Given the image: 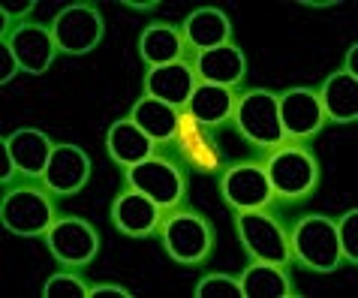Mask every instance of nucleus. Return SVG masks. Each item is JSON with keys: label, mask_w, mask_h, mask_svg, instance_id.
I'll return each instance as SVG.
<instances>
[{"label": "nucleus", "mask_w": 358, "mask_h": 298, "mask_svg": "<svg viewBox=\"0 0 358 298\" xmlns=\"http://www.w3.org/2000/svg\"><path fill=\"white\" fill-rule=\"evenodd\" d=\"M259 160L265 166L274 199L283 205L307 202L320 187V160L307 142H283L271 151H262Z\"/></svg>", "instance_id": "obj_1"}, {"label": "nucleus", "mask_w": 358, "mask_h": 298, "mask_svg": "<svg viewBox=\"0 0 358 298\" xmlns=\"http://www.w3.org/2000/svg\"><path fill=\"white\" fill-rule=\"evenodd\" d=\"M57 220L55 193L43 181L13 184L0 199V223L18 238H43Z\"/></svg>", "instance_id": "obj_2"}, {"label": "nucleus", "mask_w": 358, "mask_h": 298, "mask_svg": "<svg viewBox=\"0 0 358 298\" xmlns=\"http://www.w3.org/2000/svg\"><path fill=\"white\" fill-rule=\"evenodd\" d=\"M157 235H160L163 250L181 265H202L214 253V241H217L214 223L205 214H199L196 208L187 205L166 211Z\"/></svg>", "instance_id": "obj_3"}, {"label": "nucleus", "mask_w": 358, "mask_h": 298, "mask_svg": "<svg viewBox=\"0 0 358 298\" xmlns=\"http://www.w3.org/2000/svg\"><path fill=\"white\" fill-rule=\"evenodd\" d=\"M292 262L313 274H334L343 265L337 226L325 214H304L289 226Z\"/></svg>", "instance_id": "obj_4"}, {"label": "nucleus", "mask_w": 358, "mask_h": 298, "mask_svg": "<svg viewBox=\"0 0 358 298\" xmlns=\"http://www.w3.org/2000/svg\"><path fill=\"white\" fill-rule=\"evenodd\" d=\"M124 184L154 199L163 211H172V208L187 202V166L160 151L142 163L124 169Z\"/></svg>", "instance_id": "obj_5"}, {"label": "nucleus", "mask_w": 358, "mask_h": 298, "mask_svg": "<svg viewBox=\"0 0 358 298\" xmlns=\"http://www.w3.org/2000/svg\"><path fill=\"white\" fill-rule=\"evenodd\" d=\"M232 124L256 151H271V148L286 142L277 94L265 91V87H247V91L238 94Z\"/></svg>", "instance_id": "obj_6"}, {"label": "nucleus", "mask_w": 358, "mask_h": 298, "mask_svg": "<svg viewBox=\"0 0 358 298\" xmlns=\"http://www.w3.org/2000/svg\"><path fill=\"white\" fill-rule=\"evenodd\" d=\"M235 235L250 260L289 265V229L274 211H235Z\"/></svg>", "instance_id": "obj_7"}, {"label": "nucleus", "mask_w": 358, "mask_h": 298, "mask_svg": "<svg viewBox=\"0 0 358 298\" xmlns=\"http://www.w3.org/2000/svg\"><path fill=\"white\" fill-rule=\"evenodd\" d=\"M52 36L57 45V55L66 57H85L103 43L106 22L103 13L94 3H66L61 13L52 18Z\"/></svg>", "instance_id": "obj_8"}, {"label": "nucleus", "mask_w": 358, "mask_h": 298, "mask_svg": "<svg viewBox=\"0 0 358 298\" xmlns=\"http://www.w3.org/2000/svg\"><path fill=\"white\" fill-rule=\"evenodd\" d=\"M220 196L232 211H271L277 205L259 157L229 163L220 172Z\"/></svg>", "instance_id": "obj_9"}, {"label": "nucleus", "mask_w": 358, "mask_h": 298, "mask_svg": "<svg viewBox=\"0 0 358 298\" xmlns=\"http://www.w3.org/2000/svg\"><path fill=\"white\" fill-rule=\"evenodd\" d=\"M45 247L64 268H85L99 253V232L91 220L76 214H57V220L48 226Z\"/></svg>", "instance_id": "obj_10"}, {"label": "nucleus", "mask_w": 358, "mask_h": 298, "mask_svg": "<svg viewBox=\"0 0 358 298\" xmlns=\"http://www.w3.org/2000/svg\"><path fill=\"white\" fill-rule=\"evenodd\" d=\"M277 108H280L286 142H310L328 124L316 87H289V91L277 94Z\"/></svg>", "instance_id": "obj_11"}, {"label": "nucleus", "mask_w": 358, "mask_h": 298, "mask_svg": "<svg viewBox=\"0 0 358 298\" xmlns=\"http://www.w3.org/2000/svg\"><path fill=\"white\" fill-rule=\"evenodd\" d=\"M172 145L178 151V160L187 169H196V172H223L229 166L223 148L217 145V139H214V130L199 124L184 108H181V124H178Z\"/></svg>", "instance_id": "obj_12"}, {"label": "nucleus", "mask_w": 358, "mask_h": 298, "mask_svg": "<svg viewBox=\"0 0 358 298\" xmlns=\"http://www.w3.org/2000/svg\"><path fill=\"white\" fill-rule=\"evenodd\" d=\"M163 208L148 199L145 193L133 190V187L124 184V190L115 196L112 208H108V217H112V226L121 235H130V238H151L160 232V223H163Z\"/></svg>", "instance_id": "obj_13"}, {"label": "nucleus", "mask_w": 358, "mask_h": 298, "mask_svg": "<svg viewBox=\"0 0 358 298\" xmlns=\"http://www.w3.org/2000/svg\"><path fill=\"white\" fill-rule=\"evenodd\" d=\"M3 43L13 48L18 66L27 76H43L57 57V45L52 36V27L39 22H18Z\"/></svg>", "instance_id": "obj_14"}, {"label": "nucleus", "mask_w": 358, "mask_h": 298, "mask_svg": "<svg viewBox=\"0 0 358 298\" xmlns=\"http://www.w3.org/2000/svg\"><path fill=\"white\" fill-rule=\"evenodd\" d=\"M87 181H91V157L85 154V148H78L73 142L55 145L52 160H48L45 175H43V184L48 190L66 199V196L82 193Z\"/></svg>", "instance_id": "obj_15"}, {"label": "nucleus", "mask_w": 358, "mask_h": 298, "mask_svg": "<svg viewBox=\"0 0 358 298\" xmlns=\"http://www.w3.org/2000/svg\"><path fill=\"white\" fill-rule=\"evenodd\" d=\"M190 61L196 69V78L205 85H220V87H235V91H241V85L247 78V57L235 43L190 55Z\"/></svg>", "instance_id": "obj_16"}, {"label": "nucleus", "mask_w": 358, "mask_h": 298, "mask_svg": "<svg viewBox=\"0 0 358 298\" xmlns=\"http://www.w3.org/2000/svg\"><path fill=\"white\" fill-rule=\"evenodd\" d=\"M196 85H199V78H196L190 57L178 64H166V66H151L145 73V97H154L172 108H184L190 103Z\"/></svg>", "instance_id": "obj_17"}, {"label": "nucleus", "mask_w": 358, "mask_h": 298, "mask_svg": "<svg viewBox=\"0 0 358 298\" xmlns=\"http://www.w3.org/2000/svg\"><path fill=\"white\" fill-rule=\"evenodd\" d=\"M3 142L13 154V160L18 166V175L24 181H43L45 175V166L52 160V151H55V142L52 136L36 130V127H18L9 136H3Z\"/></svg>", "instance_id": "obj_18"}, {"label": "nucleus", "mask_w": 358, "mask_h": 298, "mask_svg": "<svg viewBox=\"0 0 358 298\" xmlns=\"http://www.w3.org/2000/svg\"><path fill=\"white\" fill-rule=\"evenodd\" d=\"M181 34H184V43L190 48V55H199V52H208V48L232 43V22H229V15L223 9L199 6L184 18Z\"/></svg>", "instance_id": "obj_19"}, {"label": "nucleus", "mask_w": 358, "mask_h": 298, "mask_svg": "<svg viewBox=\"0 0 358 298\" xmlns=\"http://www.w3.org/2000/svg\"><path fill=\"white\" fill-rule=\"evenodd\" d=\"M138 57L145 61V66H166L178 64L190 57V48L184 43L181 24L172 22H151L138 36Z\"/></svg>", "instance_id": "obj_20"}, {"label": "nucleus", "mask_w": 358, "mask_h": 298, "mask_svg": "<svg viewBox=\"0 0 358 298\" xmlns=\"http://www.w3.org/2000/svg\"><path fill=\"white\" fill-rule=\"evenodd\" d=\"M238 94L241 91H235V87H220V85L199 82L193 97H190V103L184 106V112L190 118H196L199 124L217 130V127H226L229 121H232L235 106H238Z\"/></svg>", "instance_id": "obj_21"}, {"label": "nucleus", "mask_w": 358, "mask_h": 298, "mask_svg": "<svg viewBox=\"0 0 358 298\" xmlns=\"http://www.w3.org/2000/svg\"><path fill=\"white\" fill-rule=\"evenodd\" d=\"M328 124H355L358 121V78L337 69L316 87Z\"/></svg>", "instance_id": "obj_22"}, {"label": "nucleus", "mask_w": 358, "mask_h": 298, "mask_svg": "<svg viewBox=\"0 0 358 298\" xmlns=\"http://www.w3.org/2000/svg\"><path fill=\"white\" fill-rule=\"evenodd\" d=\"M130 121L142 130L151 142H157V148L163 145H172L175 142V133H178V124H181V108H172L160 103L154 97H138L133 108H130Z\"/></svg>", "instance_id": "obj_23"}, {"label": "nucleus", "mask_w": 358, "mask_h": 298, "mask_svg": "<svg viewBox=\"0 0 358 298\" xmlns=\"http://www.w3.org/2000/svg\"><path fill=\"white\" fill-rule=\"evenodd\" d=\"M106 151L121 169H130L136 163L148 160V157H154L157 154V142H151V139L138 130L130 118H121V121H115L112 127H108Z\"/></svg>", "instance_id": "obj_24"}, {"label": "nucleus", "mask_w": 358, "mask_h": 298, "mask_svg": "<svg viewBox=\"0 0 358 298\" xmlns=\"http://www.w3.org/2000/svg\"><path fill=\"white\" fill-rule=\"evenodd\" d=\"M238 281H241L244 298H295V283L286 265L253 260L238 274Z\"/></svg>", "instance_id": "obj_25"}, {"label": "nucleus", "mask_w": 358, "mask_h": 298, "mask_svg": "<svg viewBox=\"0 0 358 298\" xmlns=\"http://www.w3.org/2000/svg\"><path fill=\"white\" fill-rule=\"evenodd\" d=\"M91 283L76 271H55L43 283V298H87Z\"/></svg>", "instance_id": "obj_26"}, {"label": "nucleus", "mask_w": 358, "mask_h": 298, "mask_svg": "<svg viewBox=\"0 0 358 298\" xmlns=\"http://www.w3.org/2000/svg\"><path fill=\"white\" fill-rule=\"evenodd\" d=\"M193 298H244L241 292V281L232 274H223V271H211L205 277H199Z\"/></svg>", "instance_id": "obj_27"}, {"label": "nucleus", "mask_w": 358, "mask_h": 298, "mask_svg": "<svg viewBox=\"0 0 358 298\" xmlns=\"http://www.w3.org/2000/svg\"><path fill=\"white\" fill-rule=\"evenodd\" d=\"M337 226V244H341L343 262L355 265L358 262V211L350 208L346 214H341V220H334Z\"/></svg>", "instance_id": "obj_28"}, {"label": "nucleus", "mask_w": 358, "mask_h": 298, "mask_svg": "<svg viewBox=\"0 0 358 298\" xmlns=\"http://www.w3.org/2000/svg\"><path fill=\"white\" fill-rule=\"evenodd\" d=\"M18 73H22V66H18L13 48H9L3 39H0V85H9Z\"/></svg>", "instance_id": "obj_29"}, {"label": "nucleus", "mask_w": 358, "mask_h": 298, "mask_svg": "<svg viewBox=\"0 0 358 298\" xmlns=\"http://www.w3.org/2000/svg\"><path fill=\"white\" fill-rule=\"evenodd\" d=\"M15 178H22V175H18V166H15V160H13V154H9L6 142L0 139V184H3V187H13Z\"/></svg>", "instance_id": "obj_30"}, {"label": "nucleus", "mask_w": 358, "mask_h": 298, "mask_svg": "<svg viewBox=\"0 0 358 298\" xmlns=\"http://www.w3.org/2000/svg\"><path fill=\"white\" fill-rule=\"evenodd\" d=\"M87 298H133V292L121 283H91Z\"/></svg>", "instance_id": "obj_31"}, {"label": "nucleus", "mask_w": 358, "mask_h": 298, "mask_svg": "<svg viewBox=\"0 0 358 298\" xmlns=\"http://www.w3.org/2000/svg\"><path fill=\"white\" fill-rule=\"evenodd\" d=\"M34 6H36V0H22V3H3L0 6V13H6L9 18H24Z\"/></svg>", "instance_id": "obj_32"}, {"label": "nucleus", "mask_w": 358, "mask_h": 298, "mask_svg": "<svg viewBox=\"0 0 358 298\" xmlns=\"http://www.w3.org/2000/svg\"><path fill=\"white\" fill-rule=\"evenodd\" d=\"M343 73H350L358 78V43H352L346 48V61H343Z\"/></svg>", "instance_id": "obj_33"}, {"label": "nucleus", "mask_w": 358, "mask_h": 298, "mask_svg": "<svg viewBox=\"0 0 358 298\" xmlns=\"http://www.w3.org/2000/svg\"><path fill=\"white\" fill-rule=\"evenodd\" d=\"M121 6L136 9V13H151V9L160 6V0H121Z\"/></svg>", "instance_id": "obj_34"}, {"label": "nucleus", "mask_w": 358, "mask_h": 298, "mask_svg": "<svg viewBox=\"0 0 358 298\" xmlns=\"http://www.w3.org/2000/svg\"><path fill=\"white\" fill-rule=\"evenodd\" d=\"M301 6H310V9H331V6H341V0H325V3H322V0H316V3H313V0H301Z\"/></svg>", "instance_id": "obj_35"}]
</instances>
